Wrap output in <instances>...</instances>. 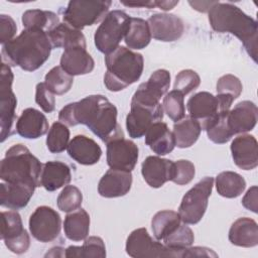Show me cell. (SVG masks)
<instances>
[{
	"label": "cell",
	"mask_w": 258,
	"mask_h": 258,
	"mask_svg": "<svg viewBox=\"0 0 258 258\" xmlns=\"http://www.w3.org/2000/svg\"><path fill=\"white\" fill-rule=\"evenodd\" d=\"M117 108L103 95H91L66 105L58 113V120L67 126L84 124L103 142L124 138L117 122Z\"/></svg>",
	"instance_id": "obj_1"
},
{
	"label": "cell",
	"mask_w": 258,
	"mask_h": 258,
	"mask_svg": "<svg viewBox=\"0 0 258 258\" xmlns=\"http://www.w3.org/2000/svg\"><path fill=\"white\" fill-rule=\"evenodd\" d=\"M52 49L45 31L25 28L11 41L2 45V62L17 66L26 72L39 69L49 57Z\"/></svg>",
	"instance_id": "obj_2"
},
{
	"label": "cell",
	"mask_w": 258,
	"mask_h": 258,
	"mask_svg": "<svg viewBox=\"0 0 258 258\" xmlns=\"http://www.w3.org/2000/svg\"><path fill=\"white\" fill-rule=\"evenodd\" d=\"M209 22L217 32L234 34L243 43L248 54L257 61L258 24L251 16L231 3H217L209 11Z\"/></svg>",
	"instance_id": "obj_3"
},
{
	"label": "cell",
	"mask_w": 258,
	"mask_h": 258,
	"mask_svg": "<svg viewBox=\"0 0 258 258\" xmlns=\"http://www.w3.org/2000/svg\"><path fill=\"white\" fill-rule=\"evenodd\" d=\"M126 253L133 258H154V257H218V254L207 247H186L183 249L170 248L161 241L153 240L145 228H139L132 231L125 246Z\"/></svg>",
	"instance_id": "obj_4"
},
{
	"label": "cell",
	"mask_w": 258,
	"mask_h": 258,
	"mask_svg": "<svg viewBox=\"0 0 258 258\" xmlns=\"http://www.w3.org/2000/svg\"><path fill=\"white\" fill-rule=\"evenodd\" d=\"M105 64L107 68L104 76L105 87L111 92H118L140 79L144 59L141 53L119 45L115 50L106 54Z\"/></svg>",
	"instance_id": "obj_5"
},
{
	"label": "cell",
	"mask_w": 258,
	"mask_h": 258,
	"mask_svg": "<svg viewBox=\"0 0 258 258\" xmlns=\"http://www.w3.org/2000/svg\"><path fill=\"white\" fill-rule=\"evenodd\" d=\"M42 164L23 144L11 146L0 162V177L5 182L41 185Z\"/></svg>",
	"instance_id": "obj_6"
},
{
	"label": "cell",
	"mask_w": 258,
	"mask_h": 258,
	"mask_svg": "<svg viewBox=\"0 0 258 258\" xmlns=\"http://www.w3.org/2000/svg\"><path fill=\"white\" fill-rule=\"evenodd\" d=\"M130 18L122 10L108 12L94 35V42L99 51L108 54L119 46L128 31Z\"/></svg>",
	"instance_id": "obj_7"
},
{
	"label": "cell",
	"mask_w": 258,
	"mask_h": 258,
	"mask_svg": "<svg viewBox=\"0 0 258 258\" xmlns=\"http://www.w3.org/2000/svg\"><path fill=\"white\" fill-rule=\"evenodd\" d=\"M111 4L110 0H72L62 11V18L66 23L81 30L104 19Z\"/></svg>",
	"instance_id": "obj_8"
},
{
	"label": "cell",
	"mask_w": 258,
	"mask_h": 258,
	"mask_svg": "<svg viewBox=\"0 0 258 258\" xmlns=\"http://www.w3.org/2000/svg\"><path fill=\"white\" fill-rule=\"evenodd\" d=\"M213 185L214 178L212 176H206L183 196L178 208V215L181 222L195 225L202 220L208 208Z\"/></svg>",
	"instance_id": "obj_9"
},
{
	"label": "cell",
	"mask_w": 258,
	"mask_h": 258,
	"mask_svg": "<svg viewBox=\"0 0 258 258\" xmlns=\"http://www.w3.org/2000/svg\"><path fill=\"white\" fill-rule=\"evenodd\" d=\"M13 73L10 66L1 63L0 71V128L1 142L10 136L15 121V109L17 99L12 91Z\"/></svg>",
	"instance_id": "obj_10"
},
{
	"label": "cell",
	"mask_w": 258,
	"mask_h": 258,
	"mask_svg": "<svg viewBox=\"0 0 258 258\" xmlns=\"http://www.w3.org/2000/svg\"><path fill=\"white\" fill-rule=\"evenodd\" d=\"M30 234L41 243L54 241L60 234L61 219L50 207L40 206L31 214L28 222Z\"/></svg>",
	"instance_id": "obj_11"
},
{
	"label": "cell",
	"mask_w": 258,
	"mask_h": 258,
	"mask_svg": "<svg viewBox=\"0 0 258 258\" xmlns=\"http://www.w3.org/2000/svg\"><path fill=\"white\" fill-rule=\"evenodd\" d=\"M1 239L12 253L23 254L30 246V237L15 210L1 213Z\"/></svg>",
	"instance_id": "obj_12"
},
{
	"label": "cell",
	"mask_w": 258,
	"mask_h": 258,
	"mask_svg": "<svg viewBox=\"0 0 258 258\" xmlns=\"http://www.w3.org/2000/svg\"><path fill=\"white\" fill-rule=\"evenodd\" d=\"M170 86V74L167 70L155 71L147 82L142 83L134 93L131 103L144 105L151 108L161 106L159 100L163 97Z\"/></svg>",
	"instance_id": "obj_13"
},
{
	"label": "cell",
	"mask_w": 258,
	"mask_h": 258,
	"mask_svg": "<svg viewBox=\"0 0 258 258\" xmlns=\"http://www.w3.org/2000/svg\"><path fill=\"white\" fill-rule=\"evenodd\" d=\"M186 109L189 117L197 120L202 130L205 131L221 112L230 111L225 110L218 97L209 92H199L192 95L186 103Z\"/></svg>",
	"instance_id": "obj_14"
},
{
	"label": "cell",
	"mask_w": 258,
	"mask_h": 258,
	"mask_svg": "<svg viewBox=\"0 0 258 258\" xmlns=\"http://www.w3.org/2000/svg\"><path fill=\"white\" fill-rule=\"evenodd\" d=\"M162 105L151 108L144 105L131 103L130 112L126 117V129L130 137L140 138L145 135L148 128L163 118Z\"/></svg>",
	"instance_id": "obj_15"
},
{
	"label": "cell",
	"mask_w": 258,
	"mask_h": 258,
	"mask_svg": "<svg viewBox=\"0 0 258 258\" xmlns=\"http://www.w3.org/2000/svg\"><path fill=\"white\" fill-rule=\"evenodd\" d=\"M139 149L125 138H118L107 143V164L110 168L132 171L137 163Z\"/></svg>",
	"instance_id": "obj_16"
},
{
	"label": "cell",
	"mask_w": 258,
	"mask_h": 258,
	"mask_svg": "<svg viewBox=\"0 0 258 258\" xmlns=\"http://www.w3.org/2000/svg\"><path fill=\"white\" fill-rule=\"evenodd\" d=\"M147 22L151 37L164 42L177 40L184 31L182 20L171 13H155L148 18Z\"/></svg>",
	"instance_id": "obj_17"
},
{
	"label": "cell",
	"mask_w": 258,
	"mask_h": 258,
	"mask_svg": "<svg viewBox=\"0 0 258 258\" xmlns=\"http://www.w3.org/2000/svg\"><path fill=\"white\" fill-rule=\"evenodd\" d=\"M234 163L241 169L251 170L258 165V143L250 134L237 136L230 146Z\"/></svg>",
	"instance_id": "obj_18"
},
{
	"label": "cell",
	"mask_w": 258,
	"mask_h": 258,
	"mask_svg": "<svg viewBox=\"0 0 258 258\" xmlns=\"http://www.w3.org/2000/svg\"><path fill=\"white\" fill-rule=\"evenodd\" d=\"M141 173L149 186L158 188L172 179L174 162L159 156H148L141 164Z\"/></svg>",
	"instance_id": "obj_19"
},
{
	"label": "cell",
	"mask_w": 258,
	"mask_h": 258,
	"mask_svg": "<svg viewBox=\"0 0 258 258\" xmlns=\"http://www.w3.org/2000/svg\"><path fill=\"white\" fill-rule=\"evenodd\" d=\"M131 171L110 168L100 179L98 192L104 198H119L125 196L131 188Z\"/></svg>",
	"instance_id": "obj_20"
},
{
	"label": "cell",
	"mask_w": 258,
	"mask_h": 258,
	"mask_svg": "<svg viewBox=\"0 0 258 258\" xmlns=\"http://www.w3.org/2000/svg\"><path fill=\"white\" fill-rule=\"evenodd\" d=\"M35 185L23 182H2L0 184V205L10 210H20L27 206L33 196Z\"/></svg>",
	"instance_id": "obj_21"
},
{
	"label": "cell",
	"mask_w": 258,
	"mask_h": 258,
	"mask_svg": "<svg viewBox=\"0 0 258 258\" xmlns=\"http://www.w3.org/2000/svg\"><path fill=\"white\" fill-rule=\"evenodd\" d=\"M258 110L251 101L239 102L228 113V124L233 135L245 133L254 129L257 123Z\"/></svg>",
	"instance_id": "obj_22"
},
{
	"label": "cell",
	"mask_w": 258,
	"mask_h": 258,
	"mask_svg": "<svg viewBox=\"0 0 258 258\" xmlns=\"http://www.w3.org/2000/svg\"><path fill=\"white\" fill-rule=\"evenodd\" d=\"M67 151L71 158L82 165L96 164L101 156L102 149L99 144L85 135H76L70 141Z\"/></svg>",
	"instance_id": "obj_23"
},
{
	"label": "cell",
	"mask_w": 258,
	"mask_h": 258,
	"mask_svg": "<svg viewBox=\"0 0 258 258\" xmlns=\"http://www.w3.org/2000/svg\"><path fill=\"white\" fill-rule=\"evenodd\" d=\"M17 133L27 139H36L48 132L46 117L34 108H26L16 121Z\"/></svg>",
	"instance_id": "obj_24"
},
{
	"label": "cell",
	"mask_w": 258,
	"mask_h": 258,
	"mask_svg": "<svg viewBox=\"0 0 258 258\" xmlns=\"http://www.w3.org/2000/svg\"><path fill=\"white\" fill-rule=\"evenodd\" d=\"M59 66L74 77L90 74L95 68V61L85 47L77 46L64 49Z\"/></svg>",
	"instance_id": "obj_25"
},
{
	"label": "cell",
	"mask_w": 258,
	"mask_h": 258,
	"mask_svg": "<svg viewBox=\"0 0 258 258\" xmlns=\"http://www.w3.org/2000/svg\"><path fill=\"white\" fill-rule=\"evenodd\" d=\"M145 144L157 155H166L173 150L175 141L173 133L167 125L164 122L157 121L146 131Z\"/></svg>",
	"instance_id": "obj_26"
},
{
	"label": "cell",
	"mask_w": 258,
	"mask_h": 258,
	"mask_svg": "<svg viewBox=\"0 0 258 258\" xmlns=\"http://www.w3.org/2000/svg\"><path fill=\"white\" fill-rule=\"evenodd\" d=\"M229 241L231 244L251 248L258 244V226L257 223L250 218L243 217L236 220L229 230Z\"/></svg>",
	"instance_id": "obj_27"
},
{
	"label": "cell",
	"mask_w": 258,
	"mask_h": 258,
	"mask_svg": "<svg viewBox=\"0 0 258 258\" xmlns=\"http://www.w3.org/2000/svg\"><path fill=\"white\" fill-rule=\"evenodd\" d=\"M72 179L70 166L61 161H47L43 164L40 182L48 191H54L67 184Z\"/></svg>",
	"instance_id": "obj_28"
},
{
	"label": "cell",
	"mask_w": 258,
	"mask_h": 258,
	"mask_svg": "<svg viewBox=\"0 0 258 258\" xmlns=\"http://www.w3.org/2000/svg\"><path fill=\"white\" fill-rule=\"evenodd\" d=\"M52 48L63 47L64 49L72 47H87L86 38L81 30L72 27L68 23H59L51 31L47 33Z\"/></svg>",
	"instance_id": "obj_29"
},
{
	"label": "cell",
	"mask_w": 258,
	"mask_h": 258,
	"mask_svg": "<svg viewBox=\"0 0 258 258\" xmlns=\"http://www.w3.org/2000/svg\"><path fill=\"white\" fill-rule=\"evenodd\" d=\"M63 231L66 237L71 241H84L90 231V216L86 210L79 208L69 213L64 218Z\"/></svg>",
	"instance_id": "obj_30"
},
{
	"label": "cell",
	"mask_w": 258,
	"mask_h": 258,
	"mask_svg": "<svg viewBox=\"0 0 258 258\" xmlns=\"http://www.w3.org/2000/svg\"><path fill=\"white\" fill-rule=\"evenodd\" d=\"M202 132L200 123L190 118H183L173 125V136L175 146L178 148H187L194 145L199 139Z\"/></svg>",
	"instance_id": "obj_31"
},
{
	"label": "cell",
	"mask_w": 258,
	"mask_h": 258,
	"mask_svg": "<svg viewBox=\"0 0 258 258\" xmlns=\"http://www.w3.org/2000/svg\"><path fill=\"white\" fill-rule=\"evenodd\" d=\"M151 40V33L148 22L142 18L131 17L128 31L124 37V41L128 48L143 49Z\"/></svg>",
	"instance_id": "obj_32"
},
{
	"label": "cell",
	"mask_w": 258,
	"mask_h": 258,
	"mask_svg": "<svg viewBox=\"0 0 258 258\" xmlns=\"http://www.w3.org/2000/svg\"><path fill=\"white\" fill-rule=\"evenodd\" d=\"M181 224L178 213L170 210L157 212L151 220V229L156 240L162 241L173 233Z\"/></svg>",
	"instance_id": "obj_33"
},
{
	"label": "cell",
	"mask_w": 258,
	"mask_h": 258,
	"mask_svg": "<svg viewBox=\"0 0 258 258\" xmlns=\"http://www.w3.org/2000/svg\"><path fill=\"white\" fill-rule=\"evenodd\" d=\"M217 191L221 197L234 199L239 197L246 188L244 177L234 171H222L216 177Z\"/></svg>",
	"instance_id": "obj_34"
},
{
	"label": "cell",
	"mask_w": 258,
	"mask_h": 258,
	"mask_svg": "<svg viewBox=\"0 0 258 258\" xmlns=\"http://www.w3.org/2000/svg\"><path fill=\"white\" fill-rule=\"evenodd\" d=\"M67 258H104L106 247L102 238L91 236L84 240L82 246H69L64 251Z\"/></svg>",
	"instance_id": "obj_35"
},
{
	"label": "cell",
	"mask_w": 258,
	"mask_h": 258,
	"mask_svg": "<svg viewBox=\"0 0 258 258\" xmlns=\"http://www.w3.org/2000/svg\"><path fill=\"white\" fill-rule=\"evenodd\" d=\"M22 24L25 28H37L48 33L59 24V19L52 11L30 9L22 14Z\"/></svg>",
	"instance_id": "obj_36"
},
{
	"label": "cell",
	"mask_w": 258,
	"mask_h": 258,
	"mask_svg": "<svg viewBox=\"0 0 258 258\" xmlns=\"http://www.w3.org/2000/svg\"><path fill=\"white\" fill-rule=\"evenodd\" d=\"M74 83V77L69 75L60 66L53 67L44 77V84L54 95L68 93Z\"/></svg>",
	"instance_id": "obj_37"
},
{
	"label": "cell",
	"mask_w": 258,
	"mask_h": 258,
	"mask_svg": "<svg viewBox=\"0 0 258 258\" xmlns=\"http://www.w3.org/2000/svg\"><path fill=\"white\" fill-rule=\"evenodd\" d=\"M70 143V130L60 121L54 122L48 130L46 147L51 153H60L68 148Z\"/></svg>",
	"instance_id": "obj_38"
},
{
	"label": "cell",
	"mask_w": 258,
	"mask_h": 258,
	"mask_svg": "<svg viewBox=\"0 0 258 258\" xmlns=\"http://www.w3.org/2000/svg\"><path fill=\"white\" fill-rule=\"evenodd\" d=\"M228 113L229 111L221 112L215 121L206 130L208 138L214 143H227L233 136V133L231 132L228 124Z\"/></svg>",
	"instance_id": "obj_39"
},
{
	"label": "cell",
	"mask_w": 258,
	"mask_h": 258,
	"mask_svg": "<svg viewBox=\"0 0 258 258\" xmlns=\"http://www.w3.org/2000/svg\"><path fill=\"white\" fill-rule=\"evenodd\" d=\"M184 95L176 90H172L163 98L162 108L164 113L174 122L181 120L185 115Z\"/></svg>",
	"instance_id": "obj_40"
},
{
	"label": "cell",
	"mask_w": 258,
	"mask_h": 258,
	"mask_svg": "<svg viewBox=\"0 0 258 258\" xmlns=\"http://www.w3.org/2000/svg\"><path fill=\"white\" fill-rule=\"evenodd\" d=\"M83 202L82 191L76 185H66L57 197V208L64 213L78 210Z\"/></svg>",
	"instance_id": "obj_41"
},
{
	"label": "cell",
	"mask_w": 258,
	"mask_h": 258,
	"mask_svg": "<svg viewBox=\"0 0 258 258\" xmlns=\"http://www.w3.org/2000/svg\"><path fill=\"white\" fill-rule=\"evenodd\" d=\"M195 241V235L192 230L185 224H180L178 228L162 240V243L170 248L183 249L192 245Z\"/></svg>",
	"instance_id": "obj_42"
},
{
	"label": "cell",
	"mask_w": 258,
	"mask_h": 258,
	"mask_svg": "<svg viewBox=\"0 0 258 258\" xmlns=\"http://www.w3.org/2000/svg\"><path fill=\"white\" fill-rule=\"evenodd\" d=\"M200 84L201 78L197 72L192 70H182L176 75L173 88L174 90L181 92L183 95H187L195 91Z\"/></svg>",
	"instance_id": "obj_43"
},
{
	"label": "cell",
	"mask_w": 258,
	"mask_h": 258,
	"mask_svg": "<svg viewBox=\"0 0 258 258\" xmlns=\"http://www.w3.org/2000/svg\"><path fill=\"white\" fill-rule=\"evenodd\" d=\"M196 174V168L191 161L186 159H179L174 162V174L171 179L178 185L189 183Z\"/></svg>",
	"instance_id": "obj_44"
},
{
	"label": "cell",
	"mask_w": 258,
	"mask_h": 258,
	"mask_svg": "<svg viewBox=\"0 0 258 258\" xmlns=\"http://www.w3.org/2000/svg\"><path fill=\"white\" fill-rule=\"evenodd\" d=\"M217 94H227L237 99L242 93L243 86L241 81L234 75L227 74L219 78L217 82Z\"/></svg>",
	"instance_id": "obj_45"
},
{
	"label": "cell",
	"mask_w": 258,
	"mask_h": 258,
	"mask_svg": "<svg viewBox=\"0 0 258 258\" xmlns=\"http://www.w3.org/2000/svg\"><path fill=\"white\" fill-rule=\"evenodd\" d=\"M35 102L45 113H51L55 109L54 94L43 83H38L35 88Z\"/></svg>",
	"instance_id": "obj_46"
},
{
	"label": "cell",
	"mask_w": 258,
	"mask_h": 258,
	"mask_svg": "<svg viewBox=\"0 0 258 258\" xmlns=\"http://www.w3.org/2000/svg\"><path fill=\"white\" fill-rule=\"evenodd\" d=\"M17 26L14 19L10 15H0V42L3 44L14 39Z\"/></svg>",
	"instance_id": "obj_47"
},
{
	"label": "cell",
	"mask_w": 258,
	"mask_h": 258,
	"mask_svg": "<svg viewBox=\"0 0 258 258\" xmlns=\"http://www.w3.org/2000/svg\"><path fill=\"white\" fill-rule=\"evenodd\" d=\"M242 205L244 208H246L249 211H252L253 213H257V186L253 185L251 186L247 192L245 194L244 198L242 199Z\"/></svg>",
	"instance_id": "obj_48"
},
{
	"label": "cell",
	"mask_w": 258,
	"mask_h": 258,
	"mask_svg": "<svg viewBox=\"0 0 258 258\" xmlns=\"http://www.w3.org/2000/svg\"><path fill=\"white\" fill-rule=\"evenodd\" d=\"M216 3L217 1H188V4L200 12H209Z\"/></svg>",
	"instance_id": "obj_49"
},
{
	"label": "cell",
	"mask_w": 258,
	"mask_h": 258,
	"mask_svg": "<svg viewBox=\"0 0 258 258\" xmlns=\"http://www.w3.org/2000/svg\"><path fill=\"white\" fill-rule=\"evenodd\" d=\"M121 4L128 7H145V8H154L157 7V1H120Z\"/></svg>",
	"instance_id": "obj_50"
},
{
	"label": "cell",
	"mask_w": 258,
	"mask_h": 258,
	"mask_svg": "<svg viewBox=\"0 0 258 258\" xmlns=\"http://www.w3.org/2000/svg\"><path fill=\"white\" fill-rule=\"evenodd\" d=\"M64 251L66 249L62 247H53L44 255V257H64Z\"/></svg>",
	"instance_id": "obj_51"
},
{
	"label": "cell",
	"mask_w": 258,
	"mask_h": 258,
	"mask_svg": "<svg viewBox=\"0 0 258 258\" xmlns=\"http://www.w3.org/2000/svg\"><path fill=\"white\" fill-rule=\"evenodd\" d=\"M177 4L178 1H157V7L164 11L171 10Z\"/></svg>",
	"instance_id": "obj_52"
}]
</instances>
